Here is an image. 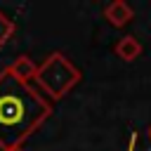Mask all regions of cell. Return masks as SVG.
<instances>
[{
	"label": "cell",
	"instance_id": "ba28073f",
	"mask_svg": "<svg viewBox=\"0 0 151 151\" xmlns=\"http://www.w3.org/2000/svg\"><path fill=\"white\" fill-rule=\"evenodd\" d=\"M146 134H149V139H151V125H149V130H146Z\"/></svg>",
	"mask_w": 151,
	"mask_h": 151
},
{
	"label": "cell",
	"instance_id": "6da1fadb",
	"mask_svg": "<svg viewBox=\"0 0 151 151\" xmlns=\"http://www.w3.org/2000/svg\"><path fill=\"white\" fill-rule=\"evenodd\" d=\"M52 101L31 83H21L9 68L0 71V151L21 146L47 118Z\"/></svg>",
	"mask_w": 151,
	"mask_h": 151
},
{
	"label": "cell",
	"instance_id": "5b68a950",
	"mask_svg": "<svg viewBox=\"0 0 151 151\" xmlns=\"http://www.w3.org/2000/svg\"><path fill=\"white\" fill-rule=\"evenodd\" d=\"M113 52H116V57H120L123 61H134V59L142 54V42H139L134 35H125V38H120V40L116 42Z\"/></svg>",
	"mask_w": 151,
	"mask_h": 151
},
{
	"label": "cell",
	"instance_id": "8992f818",
	"mask_svg": "<svg viewBox=\"0 0 151 151\" xmlns=\"http://www.w3.org/2000/svg\"><path fill=\"white\" fill-rule=\"evenodd\" d=\"M14 31H17V24H14L5 12H0V47H5V45L12 40Z\"/></svg>",
	"mask_w": 151,
	"mask_h": 151
},
{
	"label": "cell",
	"instance_id": "52a82bcc",
	"mask_svg": "<svg viewBox=\"0 0 151 151\" xmlns=\"http://www.w3.org/2000/svg\"><path fill=\"white\" fill-rule=\"evenodd\" d=\"M7 151H24V149H21V146H17V149H7Z\"/></svg>",
	"mask_w": 151,
	"mask_h": 151
},
{
	"label": "cell",
	"instance_id": "277c9868",
	"mask_svg": "<svg viewBox=\"0 0 151 151\" xmlns=\"http://www.w3.org/2000/svg\"><path fill=\"white\" fill-rule=\"evenodd\" d=\"M7 68H9V71H12V76H14V78H19L21 83H28V80H33V78H35L38 64H35L28 54H21V57H17Z\"/></svg>",
	"mask_w": 151,
	"mask_h": 151
},
{
	"label": "cell",
	"instance_id": "7a4b0ae2",
	"mask_svg": "<svg viewBox=\"0 0 151 151\" xmlns=\"http://www.w3.org/2000/svg\"><path fill=\"white\" fill-rule=\"evenodd\" d=\"M33 80L47 94L50 101H59L80 83V71L64 52L57 50V52H50L42 64H38Z\"/></svg>",
	"mask_w": 151,
	"mask_h": 151
},
{
	"label": "cell",
	"instance_id": "3957f363",
	"mask_svg": "<svg viewBox=\"0 0 151 151\" xmlns=\"http://www.w3.org/2000/svg\"><path fill=\"white\" fill-rule=\"evenodd\" d=\"M132 17H134V9L123 0H113V2H109L104 7V19L116 28H123L125 24H130Z\"/></svg>",
	"mask_w": 151,
	"mask_h": 151
}]
</instances>
